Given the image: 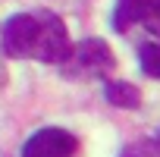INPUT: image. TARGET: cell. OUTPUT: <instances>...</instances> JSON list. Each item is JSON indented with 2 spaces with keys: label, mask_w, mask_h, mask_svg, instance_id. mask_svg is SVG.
I'll return each instance as SVG.
<instances>
[{
  "label": "cell",
  "mask_w": 160,
  "mask_h": 157,
  "mask_svg": "<svg viewBox=\"0 0 160 157\" xmlns=\"http://www.w3.org/2000/svg\"><path fill=\"white\" fill-rule=\"evenodd\" d=\"M138 22L148 32L160 35V0H138Z\"/></svg>",
  "instance_id": "6"
},
{
  "label": "cell",
  "mask_w": 160,
  "mask_h": 157,
  "mask_svg": "<svg viewBox=\"0 0 160 157\" xmlns=\"http://www.w3.org/2000/svg\"><path fill=\"white\" fill-rule=\"evenodd\" d=\"M72 57L69 32L60 16L41 13V44H38V60L41 63H66Z\"/></svg>",
  "instance_id": "2"
},
{
  "label": "cell",
  "mask_w": 160,
  "mask_h": 157,
  "mask_svg": "<svg viewBox=\"0 0 160 157\" xmlns=\"http://www.w3.org/2000/svg\"><path fill=\"white\" fill-rule=\"evenodd\" d=\"M0 82H3V69H0Z\"/></svg>",
  "instance_id": "9"
},
{
  "label": "cell",
  "mask_w": 160,
  "mask_h": 157,
  "mask_svg": "<svg viewBox=\"0 0 160 157\" xmlns=\"http://www.w3.org/2000/svg\"><path fill=\"white\" fill-rule=\"evenodd\" d=\"M75 60L82 63L85 69H91V72H107V69H113V50L107 47V41H101V38H88V41H82L78 44V50H75Z\"/></svg>",
  "instance_id": "4"
},
{
  "label": "cell",
  "mask_w": 160,
  "mask_h": 157,
  "mask_svg": "<svg viewBox=\"0 0 160 157\" xmlns=\"http://www.w3.org/2000/svg\"><path fill=\"white\" fill-rule=\"evenodd\" d=\"M126 157H135V154H126Z\"/></svg>",
  "instance_id": "10"
},
{
  "label": "cell",
  "mask_w": 160,
  "mask_h": 157,
  "mask_svg": "<svg viewBox=\"0 0 160 157\" xmlns=\"http://www.w3.org/2000/svg\"><path fill=\"white\" fill-rule=\"evenodd\" d=\"M104 94L113 107H122V110H135L141 104V94L132 82H107L104 85Z\"/></svg>",
  "instance_id": "5"
},
{
  "label": "cell",
  "mask_w": 160,
  "mask_h": 157,
  "mask_svg": "<svg viewBox=\"0 0 160 157\" xmlns=\"http://www.w3.org/2000/svg\"><path fill=\"white\" fill-rule=\"evenodd\" d=\"M151 151H154V157H160V132L154 135V141H151Z\"/></svg>",
  "instance_id": "8"
},
{
  "label": "cell",
  "mask_w": 160,
  "mask_h": 157,
  "mask_svg": "<svg viewBox=\"0 0 160 157\" xmlns=\"http://www.w3.org/2000/svg\"><path fill=\"white\" fill-rule=\"evenodd\" d=\"M138 60H141V69L151 75V78H160V41H151L138 50Z\"/></svg>",
  "instance_id": "7"
},
{
  "label": "cell",
  "mask_w": 160,
  "mask_h": 157,
  "mask_svg": "<svg viewBox=\"0 0 160 157\" xmlns=\"http://www.w3.org/2000/svg\"><path fill=\"white\" fill-rule=\"evenodd\" d=\"M75 135L57 126L38 129L25 144H22V157H72L75 154Z\"/></svg>",
  "instance_id": "3"
},
{
  "label": "cell",
  "mask_w": 160,
  "mask_h": 157,
  "mask_svg": "<svg viewBox=\"0 0 160 157\" xmlns=\"http://www.w3.org/2000/svg\"><path fill=\"white\" fill-rule=\"evenodd\" d=\"M3 53L13 60H38V44H41V16L19 13L10 16L3 32H0Z\"/></svg>",
  "instance_id": "1"
}]
</instances>
